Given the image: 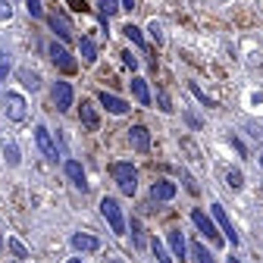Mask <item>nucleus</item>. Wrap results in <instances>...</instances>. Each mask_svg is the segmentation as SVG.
Here are the masks:
<instances>
[{"instance_id": "1", "label": "nucleus", "mask_w": 263, "mask_h": 263, "mask_svg": "<svg viewBox=\"0 0 263 263\" xmlns=\"http://www.w3.org/2000/svg\"><path fill=\"white\" fill-rule=\"evenodd\" d=\"M110 176H113V182L119 185L122 194H135L138 191V170L132 166V163H113Z\"/></svg>"}, {"instance_id": "2", "label": "nucleus", "mask_w": 263, "mask_h": 263, "mask_svg": "<svg viewBox=\"0 0 263 263\" xmlns=\"http://www.w3.org/2000/svg\"><path fill=\"white\" fill-rule=\"evenodd\" d=\"M101 213H104V219L110 222V229L116 235H125V216H122V207H119L116 197H104V201H101Z\"/></svg>"}, {"instance_id": "3", "label": "nucleus", "mask_w": 263, "mask_h": 263, "mask_svg": "<svg viewBox=\"0 0 263 263\" xmlns=\"http://www.w3.org/2000/svg\"><path fill=\"white\" fill-rule=\"evenodd\" d=\"M50 97H53V107L60 110V113H66L72 107V97H76V91H72V85L69 82H53V91H50Z\"/></svg>"}, {"instance_id": "4", "label": "nucleus", "mask_w": 263, "mask_h": 263, "mask_svg": "<svg viewBox=\"0 0 263 263\" xmlns=\"http://www.w3.org/2000/svg\"><path fill=\"white\" fill-rule=\"evenodd\" d=\"M47 53H50V60H53V66H60L63 72H76V60H72V53L66 50V44H50L47 47Z\"/></svg>"}, {"instance_id": "5", "label": "nucleus", "mask_w": 263, "mask_h": 263, "mask_svg": "<svg viewBox=\"0 0 263 263\" xmlns=\"http://www.w3.org/2000/svg\"><path fill=\"white\" fill-rule=\"evenodd\" d=\"M35 141H38V147H41V154L47 157V160H60V151H57V144H53V138H50V132L44 128V125H38L35 128Z\"/></svg>"}, {"instance_id": "6", "label": "nucleus", "mask_w": 263, "mask_h": 263, "mask_svg": "<svg viewBox=\"0 0 263 263\" xmlns=\"http://www.w3.org/2000/svg\"><path fill=\"white\" fill-rule=\"evenodd\" d=\"M97 101H101V107H104L107 113H113V116L128 113V101H122V97H116V94H110V91H101V94H97Z\"/></svg>"}, {"instance_id": "7", "label": "nucleus", "mask_w": 263, "mask_h": 263, "mask_svg": "<svg viewBox=\"0 0 263 263\" xmlns=\"http://www.w3.org/2000/svg\"><path fill=\"white\" fill-rule=\"evenodd\" d=\"M47 25L53 28V35L66 44V41H72V25H69V19H66L63 13H53V16H47Z\"/></svg>"}, {"instance_id": "8", "label": "nucleus", "mask_w": 263, "mask_h": 263, "mask_svg": "<svg viewBox=\"0 0 263 263\" xmlns=\"http://www.w3.org/2000/svg\"><path fill=\"white\" fill-rule=\"evenodd\" d=\"M213 222H219V229L226 232V238H229V241H232V245H238V232H235L232 219L226 216V207H222V204H213Z\"/></svg>"}, {"instance_id": "9", "label": "nucleus", "mask_w": 263, "mask_h": 263, "mask_svg": "<svg viewBox=\"0 0 263 263\" xmlns=\"http://www.w3.org/2000/svg\"><path fill=\"white\" fill-rule=\"evenodd\" d=\"M4 107H7V116L13 119V122H22L25 119V101H22V94H7L4 97Z\"/></svg>"}, {"instance_id": "10", "label": "nucleus", "mask_w": 263, "mask_h": 263, "mask_svg": "<svg viewBox=\"0 0 263 263\" xmlns=\"http://www.w3.org/2000/svg\"><path fill=\"white\" fill-rule=\"evenodd\" d=\"M128 144L135 147V151H151V132L144 128V125H132L128 128Z\"/></svg>"}, {"instance_id": "11", "label": "nucleus", "mask_w": 263, "mask_h": 263, "mask_svg": "<svg viewBox=\"0 0 263 263\" xmlns=\"http://www.w3.org/2000/svg\"><path fill=\"white\" fill-rule=\"evenodd\" d=\"M191 219H194V226H197V229H201V235H207L210 241H219L216 226H213V219H210L204 210H194V213H191Z\"/></svg>"}, {"instance_id": "12", "label": "nucleus", "mask_w": 263, "mask_h": 263, "mask_svg": "<svg viewBox=\"0 0 263 263\" xmlns=\"http://www.w3.org/2000/svg\"><path fill=\"white\" fill-rule=\"evenodd\" d=\"M79 119H82V125H85L88 132H97V128H101V116H97V110H94L91 101H82V107H79Z\"/></svg>"}, {"instance_id": "13", "label": "nucleus", "mask_w": 263, "mask_h": 263, "mask_svg": "<svg viewBox=\"0 0 263 263\" xmlns=\"http://www.w3.org/2000/svg\"><path fill=\"white\" fill-rule=\"evenodd\" d=\"M72 248L79 254H94V251H101V241H97L94 235H88V232H76L72 235Z\"/></svg>"}, {"instance_id": "14", "label": "nucleus", "mask_w": 263, "mask_h": 263, "mask_svg": "<svg viewBox=\"0 0 263 263\" xmlns=\"http://www.w3.org/2000/svg\"><path fill=\"white\" fill-rule=\"evenodd\" d=\"M66 176L72 179V185L79 188V191H88V182H85V170H82V163L79 160H66Z\"/></svg>"}, {"instance_id": "15", "label": "nucleus", "mask_w": 263, "mask_h": 263, "mask_svg": "<svg viewBox=\"0 0 263 263\" xmlns=\"http://www.w3.org/2000/svg\"><path fill=\"white\" fill-rule=\"evenodd\" d=\"M151 197H154V201H173V197H176V185L166 182V179H160V182L151 185Z\"/></svg>"}, {"instance_id": "16", "label": "nucleus", "mask_w": 263, "mask_h": 263, "mask_svg": "<svg viewBox=\"0 0 263 263\" xmlns=\"http://www.w3.org/2000/svg\"><path fill=\"white\" fill-rule=\"evenodd\" d=\"M128 85H132V94H135V101H138L141 107H151V88H147V82L135 76V79L128 82Z\"/></svg>"}, {"instance_id": "17", "label": "nucleus", "mask_w": 263, "mask_h": 263, "mask_svg": "<svg viewBox=\"0 0 263 263\" xmlns=\"http://www.w3.org/2000/svg\"><path fill=\"white\" fill-rule=\"evenodd\" d=\"M170 245H173V254L185 260V254H188V241H185V235H182V229H170Z\"/></svg>"}, {"instance_id": "18", "label": "nucleus", "mask_w": 263, "mask_h": 263, "mask_svg": "<svg viewBox=\"0 0 263 263\" xmlns=\"http://www.w3.org/2000/svg\"><path fill=\"white\" fill-rule=\"evenodd\" d=\"M19 82L28 88V91H38L41 88V76L35 69H19Z\"/></svg>"}, {"instance_id": "19", "label": "nucleus", "mask_w": 263, "mask_h": 263, "mask_svg": "<svg viewBox=\"0 0 263 263\" xmlns=\"http://www.w3.org/2000/svg\"><path fill=\"white\" fill-rule=\"evenodd\" d=\"M79 50H82V60H85V63H94V60H97V44H94L91 38H82V41H79Z\"/></svg>"}, {"instance_id": "20", "label": "nucleus", "mask_w": 263, "mask_h": 263, "mask_svg": "<svg viewBox=\"0 0 263 263\" xmlns=\"http://www.w3.org/2000/svg\"><path fill=\"white\" fill-rule=\"evenodd\" d=\"M4 160L10 163V166H19V147H16V141H4Z\"/></svg>"}, {"instance_id": "21", "label": "nucleus", "mask_w": 263, "mask_h": 263, "mask_svg": "<svg viewBox=\"0 0 263 263\" xmlns=\"http://www.w3.org/2000/svg\"><path fill=\"white\" fill-rule=\"evenodd\" d=\"M122 31H125V38L135 44V47H144V35H141V28H138V25H132V22H128Z\"/></svg>"}, {"instance_id": "22", "label": "nucleus", "mask_w": 263, "mask_h": 263, "mask_svg": "<svg viewBox=\"0 0 263 263\" xmlns=\"http://www.w3.org/2000/svg\"><path fill=\"white\" fill-rule=\"evenodd\" d=\"M97 10H101V16L110 19V16H116L122 7H119V0H97Z\"/></svg>"}, {"instance_id": "23", "label": "nucleus", "mask_w": 263, "mask_h": 263, "mask_svg": "<svg viewBox=\"0 0 263 263\" xmlns=\"http://www.w3.org/2000/svg\"><path fill=\"white\" fill-rule=\"evenodd\" d=\"M191 254H194V260H197V263H213V254H210L201 241H194V245H191Z\"/></svg>"}, {"instance_id": "24", "label": "nucleus", "mask_w": 263, "mask_h": 263, "mask_svg": "<svg viewBox=\"0 0 263 263\" xmlns=\"http://www.w3.org/2000/svg\"><path fill=\"white\" fill-rule=\"evenodd\" d=\"M151 248H154V257H157V263H173L170 251L163 248V241H160V238H154V241H151Z\"/></svg>"}, {"instance_id": "25", "label": "nucleus", "mask_w": 263, "mask_h": 263, "mask_svg": "<svg viewBox=\"0 0 263 263\" xmlns=\"http://www.w3.org/2000/svg\"><path fill=\"white\" fill-rule=\"evenodd\" d=\"M226 185L232 188V191H238V188L245 185V176H241V170H229V173H226Z\"/></svg>"}, {"instance_id": "26", "label": "nucleus", "mask_w": 263, "mask_h": 263, "mask_svg": "<svg viewBox=\"0 0 263 263\" xmlns=\"http://www.w3.org/2000/svg\"><path fill=\"white\" fill-rule=\"evenodd\" d=\"M10 69H13L10 53H7V50H0V79H7V76H10Z\"/></svg>"}, {"instance_id": "27", "label": "nucleus", "mask_w": 263, "mask_h": 263, "mask_svg": "<svg viewBox=\"0 0 263 263\" xmlns=\"http://www.w3.org/2000/svg\"><path fill=\"white\" fill-rule=\"evenodd\" d=\"M10 251H13V257H19V260L28 257V251H25V245H22L19 238H10Z\"/></svg>"}, {"instance_id": "28", "label": "nucleus", "mask_w": 263, "mask_h": 263, "mask_svg": "<svg viewBox=\"0 0 263 263\" xmlns=\"http://www.w3.org/2000/svg\"><path fill=\"white\" fill-rule=\"evenodd\" d=\"M188 88H191V94H194V97H197V101H201V104H204V107H216V104H213V101H210V97H207V94H204V91H201V88H197V85H194V82H191V85H188Z\"/></svg>"}, {"instance_id": "29", "label": "nucleus", "mask_w": 263, "mask_h": 263, "mask_svg": "<svg viewBox=\"0 0 263 263\" xmlns=\"http://www.w3.org/2000/svg\"><path fill=\"white\" fill-rule=\"evenodd\" d=\"M157 107H160L163 113H173V104H170V97H166V91H157Z\"/></svg>"}, {"instance_id": "30", "label": "nucleus", "mask_w": 263, "mask_h": 263, "mask_svg": "<svg viewBox=\"0 0 263 263\" xmlns=\"http://www.w3.org/2000/svg\"><path fill=\"white\" fill-rule=\"evenodd\" d=\"M25 4H28V13L35 16V19H41V16H44V7H41V0H25Z\"/></svg>"}, {"instance_id": "31", "label": "nucleus", "mask_w": 263, "mask_h": 263, "mask_svg": "<svg viewBox=\"0 0 263 263\" xmlns=\"http://www.w3.org/2000/svg\"><path fill=\"white\" fill-rule=\"evenodd\" d=\"M13 16V4H10V0H0V22H7Z\"/></svg>"}, {"instance_id": "32", "label": "nucleus", "mask_w": 263, "mask_h": 263, "mask_svg": "<svg viewBox=\"0 0 263 263\" xmlns=\"http://www.w3.org/2000/svg\"><path fill=\"white\" fill-rule=\"evenodd\" d=\"M147 31H151V38H154L157 44L163 41V28H160V22H151V28H147Z\"/></svg>"}, {"instance_id": "33", "label": "nucleus", "mask_w": 263, "mask_h": 263, "mask_svg": "<svg viewBox=\"0 0 263 263\" xmlns=\"http://www.w3.org/2000/svg\"><path fill=\"white\" fill-rule=\"evenodd\" d=\"M122 63L128 66V69H138V57H132V50H125V53H122Z\"/></svg>"}, {"instance_id": "34", "label": "nucleus", "mask_w": 263, "mask_h": 263, "mask_svg": "<svg viewBox=\"0 0 263 263\" xmlns=\"http://www.w3.org/2000/svg\"><path fill=\"white\" fill-rule=\"evenodd\" d=\"M132 235H135V245H141V226H138V219H132Z\"/></svg>"}, {"instance_id": "35", "label": "nucleus", "mask_w": 263, "mask_h": 263, "mask_svg": "<svg viewBox=\"0 0 263 263\" xmlns=\"http://www.w3.org/2000/svg\"><path fill=\"white\" fill-rule=\"evenodd\" d=\"M248 135H251L254 141H263V128H254V125H248Z\"/></svg>"}, {"instance_id": "36", "label": "nucleus", "mask_w": 263, "mask_h": 263, "mask_svg": "<svg viewBox=\"0 0 263 263\" xmlns=\"http://www.w3.org/2000/svg\"><path fill=\"white\" fill-rule=\"evenodd\" d=\"M69 7H72V10H79V13H85V10H88L85 0H69Z\"/></svg>"}, {"instance_id": "37", "label": "nucleus", "mask_w": 263, "mask_h": 263, "mask_svg": "<svg viewBox=\"0 0 263 263\" xmlns=\"http://www.w3.org/2000/svg\"><path fill=\"white\" fill-rule=\"evenodd\" d=\"M119 7L122 10H135V0H119Z\"/></svg>"}, {"instance_id": "38", "label": "nucleus", "mask_w": 263, "mask_h": 263, "mask_svg": "<svg viewBox=\"0 0 263 263\" xmlns=\"http://www.w3.org/2000/svg\"><path fill=\"white\" fill-rule=\"evenodd\" d=\"M104 263H122V260H119V257H107Z\"/></svg>"}, {"instance_id": "39", "label": "nucleus", "mask_w": 263, "mask_h": 263, "mask_svg": "<svg viewBox=\"0 0 263 263\" xmlns=\"http://www.w3.org/2000/svg\"><path fill=\"white\" fill-rule=\"evenodd\" d=\"M229 263H241V260H238V257H229Z\"/></svg>"}, {"instance_id": "40", "label": "nucleus", "mask_w": 263, "mask_h": 263, "mask_svg": "<svg viewBox=\"0 0 263 263\" xmlns=\"http://www.w3.org/2000/svg\"><path fill=\"white\" fill-rule=\"evenodd\" d=\"M66 263H82V260H79V257H72V260H66Z\"/></svg>"}, {"instance_id": "41", "label": "nucleus", "mask_w": 263, "mask_h": 263, "mask_svg": "<svg viewBox=\"0 0 263 263\" xmlns=\"http://www.w3.org/2000/svg\"><path fill=\"white\" fill-rule=\"evenodd\" d=\"M0 251H4V241H0Z\"/></svg>"}, {"instance_id": "42", "label": "nucleus", "mask_w": 263, "mask_h": 263, "mask_svg": "<svg viewBox=\"0 0 263 263\" xmlns=\"http://www.w3.org/2000/svg\"><path fill=\"white\" fill-rule=\"evenodd\" d=\"M260 166H263V157H260Z\"/></svg>"}]
</instances>
